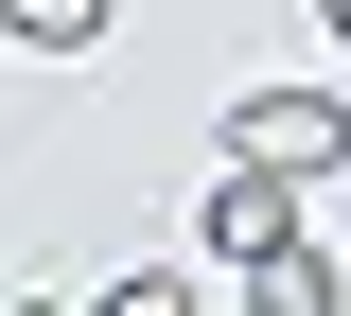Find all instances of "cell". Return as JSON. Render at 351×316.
I'll return each mask as SVG.
<instances>
[{
	"label": "cell",
	"instance_id": "obj_4",
	"mask_svg": "<svg viewBox=\"0 0 351 316\" xmlns=\"http://www.w3.org/2000/svg\"><path fill=\"white\" fill-rule=\"evenodd\" d=\"M0 18H18L36 53H88V36H106V0H0Z\"/></svg>",
	"mask_w": 351,
	"mask_h": 316
},
{
	"label": "cell",
	"instance_id": "obj_5",
	"mask_svg": "<svg viewBox=\"0 0 351 316\" xmlns=\"http://www.w3.org/2000/svg\"><path fill=\"white\" fill-rule=\"evenodd\" d=\"M316 18H334V53H351V0H316Z\"/></svg>",
	"mask_w": 351,
	"mask_h": 316
},
{
	"label": "cell",
	"instance_id": "obj_1",
	"mask_svg": "<svg viewBox=\"0 0 351 316\" xmlns=\"http://www.w3.org/2000/svg\"><path fill=\"white\" fill-rule=\"evenodd\" d=\"M228 158H281V176H334V158H351V106H334V88H246V106H228Z\"/></svg>",
	"mask_w": 351,
	"mask_h": 316
},
{
	"label": "cell",
	"instance_id": "obj_2",
	"mask_svg": "<svg viewBox=\"0 0 351 316\" xmlns=\"http://www.w3.org/2000/svg\"><path fill=\"white\" fill-rule=\"evenodd\" d=\"M281 246H299V176H281V158H228L211 176V264L246 281V264H281Z\"/></svg>",
	"mask_w": 351,
	"mask_h": 316
},
{
	"label": "cell",
	"instance_id": "obj_3",
	"mask_svg": "<svg viewBox=\"0 0 351 316\" xmlns=\"http://www.w3.org/2000/svg\"><path fill=\"white\" fill-rule=\"evenodd\" d=\"M246 299H263V316H334L351 281H334V246H281V264H246Z\"/></svg>",
	"mask_w": 351,
	"mask_h": 316
}]
</instances>
